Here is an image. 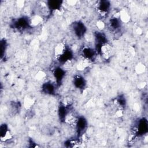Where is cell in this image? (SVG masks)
<instances>
[{"mask_svg": "<svg viewBox=\"0 0 148 148\" xmlns=\"http://www.w3.org/2000/svg\"><path fill=\"white\" fill-rule=\"evenodd\" d=\"M80 55L83 60L87 62H90L95 60L98 54L95 48L88 46H84L81 49Z\"/></svg>", "mask_w": 148, "mask_h": 148, "instance_id": "1", "label": "cell"}, {"mask_svg": "<svg viewBox=\"0 0 148 148\" xmlns=\"http://www.w3.org/2000/svg\"><path fill=\"white\" fill-rule=\"evenodd\" d=\"M71 30L74 36L79 39L83 38L86 34L87 27L81 21H76L71 25Z\"/></svg>", "mask_w": 148, "mask_h": 148, "instance_id": "2", "label": "cell"}, {"mask_svg": "<svg viewBox=\"0 0 148 148\" xmlns=\"http://www.w3.org/2000/svg\"><path fill=\"white\" fill-rule=\"evenodd\" d=\"M31 20L27 16L20 17L12 23V28L18 31H25L31 27Z\"/></svg>", "mask_w": 148, "mask_h": 148, "instance_id": "3", "label": "cell"}, {"mask_svg": "<svg viewBox=\"0 0 148 148\" xmlns=\"http://www.w3.org/2000/svg\"><path fill=\"white\" fill-rule=\"evenodd\" d=\"M110 9L111 3L110 1L106 0L98 1L96 4L97 13L101 17H106L109 13Z\"/></svg>", "mask_w": 148, "mask_h": 148, "instance_id": "4", "label": "cell"}, {"mask_svg": "<svg viewBox=\"0 0 148 148\" xmlns=\"http://www.w3.org/2000/svg\"><path fill=\"white\" fill-rule=\"evenodd\" d=\"M87 125L88 123L86 119L83 116H79L74 128L76 130L78 136H81L84 133L87 128Z\"/></svg>", "mask_w": 148, "mask_h": 148, "instance_id": "5", "label": "cell"}, {"mask_svg": "<svg viewBox=\"0 0 148 148\" xmlns=\"http://www.w3.org/2000/svg\"><path fill=\"white\" fill-rule=\"evenodd\" d=\"M108 27L110 31L114 34H118L121 27V20L120 17L114 16L110 18L108 22Z\"/></svg>", "mask_w": 148, "mask_h": 148, "instance_id": "6", "label": "cell"}, {"mask_svg": "<svg viewBox=\"0 0 148 148\" xmlns=\"http://www.w3.org/2000/svg\"><path fill=\"white\" fill-rule=\"evenodd\" d=\"M0 138L1 142H6L12 139V136L8 124L3 123L0 127Z\"/></svg>", "mask_w": 148, "mask_h": 148, "instance_id": "7", "label": "cell"}, {"mask_svg": "<svg viewBox=\"0 0 148 148\" xmlns=\"http://www.w3.org/2000/svg\"><path fill=\"white\" fill-rule=\"evenodd\" d=\"M147 122L146 119L143 118L138 121L137 125L135 128V133L139 135L147 133Z\"/></svg>", "mask_w": 148, "mask_h": 148, "instance_id": "8", "label": "cell"}, {"mask_svg": "<svg viewBox=\"0 0 148 148\" xmlns=\"http://www.w3.org/2000/svg\"><path fill=\"white\" fill-rule=\"evenodd\" d=\"M53 76L57 85L60 86L65 76V71L60 66L56 67L53 72Z\"/></svg>", "mask_w": 148, "mask_h": 148, "instance_id": "9", "label": "cell"}, {"mask_svg": "<svg viewBox=\"0 0 148 148\" xmlns=\"http://www.w3.org/2000/svg\"><path fill=\"white\" fill-rule=\"evenodd\" d=\"M73 84L76 88L79 90H84L87 85L85 79L82 75H75L73 78Z\"/></svg>", "mask_w": 148, "mask_h": 148, "instance_id": "10", "label": "cell"}, {"mask_svg": "<svg viewBox=\"0 0 148 148\" xmlns=\"http://www.w3.org/2000/svg\"><path fill=\"white\" fill-rule=\"evenodd\" d=\"M63 1L58 0H50L46 2V5L50 12L60 10L62 6Z\"/></svg>", "mask_w": 148, "mask_h": 148, "instance_id": "11", "label": "cell"}, {"mask_svg": "<svg viewBox=\"0 0 148 148\" xmlns=\"http://www.w3.org/2000/svg\"><path fill=\"white\" fill-rule=\"evenodd\" d=\"M95 46L101 45L108 42L106 35L101 31H96L94 33Z\"/></svg>", "mask_w": 148, "mask_h": 148, "instance_id": "12", "label": "cell"}, {"mask_svg": "<svg viewBox=\"0 0 148 148\" xmlns=\"http://www.w3.org/2000/svg\"><path fill=\"white\" fill-rule=\"evenodd\" d=\"M42 90L45 94L53 95L56 92V85L50 82H47L42 84Z\"/></svg>", "mask_w": 148, "mask_h": 148, "instance_id": "13", "label": "cell"}, {"mask_svg": "<svg viewBox=\"0 0 148 148\" xmlns=\"http://www.w3.org/2000/svg\"><path fill=\"white\" fill-rule=\"evenodd\" d=\"M116 103L119 106L120 109H123L126 105V99L125 97L122 95H120L116 98Z\"/></svg>", "mask_w": 148, "mask_h": 148, "instance_id": "14", "label": "cell"}, {"mask_svg": "<svg viewBox=\"0 0 148 148\" xmlns=\"http://www.w3.org/2000/svg\"><path fill=\"white\" fill-rule=\"evenodd\" d=\"M18 104L19 103L16 102H14L10 104V108L9 111L11 112V113L14 115L18 112V111L19 110V108L20 107V106Z\"/></svg>", "mask_w": 148, "mask_h": 148, "instance_id": "15", "label": "cell"}, {"mask_svg": "<svg viewBox=\"0 0 148 148\" xmlns=\"http://www.w3.org/2000/svg\"><path fill=\"white\" fill-rule=\"evenodd\" d=\"M7 48V42L5 39L1 40V58L5 56V51Z\"/></svg>", "mask_w": 148, "mask_h": 148, "instance_id": "16", "label": "cell"}]
</instances>
